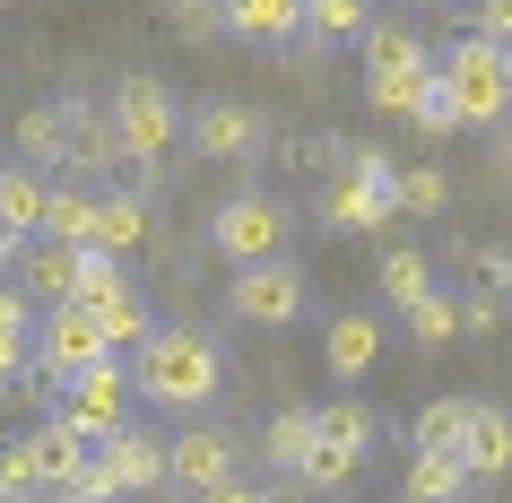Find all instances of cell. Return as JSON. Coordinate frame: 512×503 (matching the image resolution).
<instances>
[{
	"instance_id": "cell-1",
	"label": "cell",
	"mask_w": 512,
	"mask_h": 503,
	"mask_svg": "<svg viewBox=\"0 0 512 503\" xmlns=\"http://www.w3.org/2000/svg\"><path fill=\"white\" fill-rule=\"evenodd\" d=\"M217 382H226V356H217L209 330H148V339L131 347V391L148 399V408H174V417H191V408H209Z\"/></svg>"
},
{
	"instance_id": "cell-2",
	"label": "cell",
	"mask_w": 512,
	"mask_h": 503,
	"mask_svg": "<svg viewBox=\"0 0 512 503\" xmlns=\"http://www.w3.org/2000/svg\"><path fill=\"white\" fill-rule=\"evenodd\" d=\"M313 217H322L330 235H382V226L400 217V209H391V157L348 139V157L313 183Z\"/></svg>"
},
{
	"instance_id": "cell-3",
	"label": "cell",
	"mask_w": 512,
	"mask_h": 503,
	"mask_svg": "<svg viewBox=\"0 0 512 503\" xmlns=\"http://www.w3.org/2000/svg\"><path fill=\"white\" fill-rule=\"evenodd\" d=\"M434 87L452 96L460 131H486V122H504V113H512V44H478V35H460L452 53L434 61Z\"/></svg>"
},
{
	"instance_id": "cell-4",
	"label": "cell",
	"mask_w": 512,
	"mask_h": 503,
	"mask_svg": "<svg viewBox=\"0 0 512 503\" xmlns=\"http://www.w3.org/2000/svg\"><path fill=\"white\" fill-rule=\"evenodd\" d=\"M365 451H374V408L330 399V408H313V443H304V460H296V486H304V495L348 486V477L365 469Z\"/></svg>"
},
{
	"instance_id": "cell-5",
	"label": "cell",
	"mask_w": 512,
	"mask_h": 503,
	"mask_svg": "<svg viewBox=\"0 0 512 503\" xmlns=\"http://www.w3.org/2000/svg\"><path fill=\"white\" fill-rule=\"evenodd\" d=\"M113 139H122V165H165L174 157V139H183V113L165 96V79H122L105 105Z\"/></svg>"
},
{
	"instance_id": "cell-6",
	"label": "cell",
	"mask_w": 512,
	"mask_h": 503,
	"mask_svg": "<svg viewBox=\"0 0 512 503\" xmlns=\"http://www.w3.org/2000/svg\"><path fill=\"white\" fill-rule=\"evenodd\" d=\"M27 365L44 373V382H79V373L113 365V339L87 321V304H53V313L35 321V347H27Z\"/></svg>"
},
{
	"instance_id": "cell-7",
	"label": "cell",
	"mask_w": 512,
	"mask_h": 503,
	"mask_svg": "<svg viewBox=\"0 0 512 503\" xmlns=\"http://www.w3.org/2000/svg\"><path fill=\"white\" fill-rule=\"evenodd\" d=\"M70 304H87V321H96V330L113 339V356L148 339V295H139V287H131V269H122V261H105V252H87L79 295H70Z\"/></svg>"
},
{
	"instance_id": "cell-8",
	"label": "cell",
	"mask_w": 512,
	"mask_h": 503,
	"mask_svg": "<svg viewBox=\"0 0 512 503\" xmlns=\"http://www.w3.org/2000/svg\"><path fill=\"white\" fill-rule=\"evenodd\" d=\"M209 243H217V252H226L235 269L278 261V243H287V209H278L270 191H235V200L209 217Z\"/></svg>"
},
{
	"instance_id": "cell-9",
	"label": "cell",
	"mask_w": 512,
	"mask_h": 503,
	"mask_svg": "<svg viewBox=\"0 0 512 503\" xmlns=\"http://www.w3.org/2000/svg\"><path fill=\"white\" fill-rule=\"evenodd\" d=\"M243 469V443L226 434V425H191V434H174L165 443V495H209L217 477H235Z\"/></svg>"
},
{
	"instance_id": "cell-10",
	"label": "cell",
	"mask_w": 512,
	"mask_h": 503,
	"mask_svg": "<svg viewBox=\"0 0 512 503\" xmlns=\"http://www.w3.org/2000/svg\"><path fill=\"white\" fill-rule=\"evenodd\" d=\"M226 304H235V321H252V330H287V321H304V269L252 261V269H235Z\"/></svg>"
},
{
	"instance_id": "cell-11",
	"label": "cell",
	"mask_w": 512,
	"mask_h": 503,
	"mask_svg": "<svg viewBox=\"0 0 512 503\" xmlns=\"http://www.w3.org/2000/svg\"><path fill=\"white\" fill-rule=\"evenodd\" d=\"M79 269H87V252H79V243L27 235L18 252H9V287L27 295V304H44V313H53V304H70V295H79Z\"/></svg>"
},
{
	"instance_id": "cell-12",
	"label": "cell",
	"mask_w": 512,
	"mask_h": 503,
	"mask_svg": "<svg viewBox=\"0 0 512 503\" xmlns=\"http://www.w3.org/2000/svg\"><path fill=\"white\" fill-rule=\"evenodd\" d=\"M131 408H139V391H131V373H122V365H96V373H79V382H61V417L79 425L87 443L122 434Z\"/></svg>"
},
{
	"instance_id": "cell-13",
	"label": "cell",
	"mask_w": 512,
	"mask_h": 503,
	"mask_svg": "<svg viewBox=\"0 0 512 503\" xmlns=\"http://www.w3.org/2000/svg\"><path fill=\"white\" fill-rule=\"evenodd\" d=\"M96 460V477H105V495H165V434H139V425H122V434H105V443L87 451Z\"/></svg>"
},
{
	"instance_id": "cell-14",
	"label": "cell",
	"mask_w": 512,
	"mask_h": 503,
	"mask_svg": "<svg viewBox=\"0 0 512 503\" xmlns=\"http://www.w3.org/2000/svg\"><path fill=\"white\" fill-rule=\"evenodd\" d=\"M191 148L209 165H252L261 148H270V122L252 105H235V96H217V105H200L191 113Z\"/></svg>"
},
{
	"instance_id": "cell-15",
	"label": "cell",
	"mask_w": 512,
	"mask_h": 503,
	"mask_svg": "<svg viewBox=\"0 0 512 503\" xmlns=\"http://www.w3.org/2000/svg\"><path fill=\"white\" fill-rule=\"evenodd\" d=\"M452 460L469 469V486H495V477H512V408H486V399H469Z\"/></svg>"
},
{
	"instance_id": "cell-16",
	"label": "cell",
	"mask_w": 512,
	"mask_h": 503,
	"mask_svg": "<svg viewBox=\"0 0 512 503\" xmlns=\"http://www.w3.org/2000/svg\"><path fill=\"white\" fill-rule=\"evenodd\" d=\"M356 44H365V87H374V79H434L426 35L400 27V18H374V27L356 35Z\"/></svg>"
},
{
	"instance_id": "cell-17",
	"label": "cell",
	"mask_w": 512,
	"mask_h": 503,
	"mask_svg": "<svg viewBox=\"0 0 512 503\" xmlns=\"http://www.w3.org/2000/svg\"><path fill=\"white\" fill-rule=\"evenodd\" d=\"M87 252H105V261H131V252H148V200H139V191H96Z\"/></svg>"
},
{
	"instance_id": "cell-18",
	"label": "cell",
	"mask_w": 512,
	"mask_h": 503,
	"mask_svg": "<svg viewBox=\"0 0 512 503\" xmlns=\"http://www.w3.org/2000/svg\"><path fill=\"white\" fill-rule=\"evenodd\" d=\"M61 165H79V174H105V165H122V139H113L105 105L61 96Z\"/></svg>"
},
{
	"instance_id": "cell-19",
	"label": "cell",
	"mask_w": 512,
	"mask_h": 503,
	"mask_svg": "<svg viewBox=\"0 0 512 503\" xmlns=\"http://www.w3.org/2000/svg\"><path fill=\"white\" fill-rule=\"evenodd\" d=\"M217 27L261 44V53H278V44L304 35V0H217Z\"/></svg>"
},
{
	"instance_id": "cell-20",
	"label": "cell",
	"mask_w": 512,
	"mask_h": 503,
	"mask_svg": "<svg viewBox=\"0 0 512 503\" xmlns=\"http://www.w3.org/2000/svg\"><path fill=\"white\" fill-rule=\"evenodd\" d=\"M18 451L35 460V477H44V486H70V477H79V460H87L96 443H87L79 425H70V417L53 408V417H35L27 434H18Z\"/></svg>"
},
{
	"instance_id": "cell-21",
	"label": "cell",
	"mask_w": 512,
	"mask_h": 503,
	"mask_svg": "<svg viewBox=\"0 0 512 503\" xmlns=\"http://www.w3.org/2000/svg\"><path fill=\"white\" fill-rule=\"evenodd\" d=\"M374 356H382V321H374V313H330L322 365L339 373V382H365V373H374Z\"/></svg>"
},
{
	"instance_id": "cell-22",
	"label": "cell",
	"mask_w": 512,
	"mask_h": 503,
	"mask_svg": "<svg viewBox=\"0 0 512 503\" xmlns=\"http://www.w3.org/2000/svg\"><path fill=\"white\" fill-rule=\"evenodd\" d=\"M44 174H35V165H0V235L9 243H27L35 226H44Z\"/></svg>"
},
{
	"instance_id": "cell-23",
	"label": "cell",
	"mask_w": 512,
	"mask_h": 503,
	"mask_svg": "<svg viewBox=\"0 0 512 503\" xmlns=\"http://www.w3.org/2000/svg\"><path fill=\"white\" fill-rule=\"evenodd\" d=\"M469 495V469H460L452 451H417L400 477V503H460Z\"/></svg>"
},
{
	"instance_id": "cell-24",
	"label": "cell",
	"mask_w": 512,
	"mask_h": 503,
	"mask_svg": "<svg viewBox=\"0 0 512 503\" xmlns=\"http://www.w3.org/2000/svg\"><path fill=\"white\" fill-rule=\"evenodd\" d=\"M374 287H382V295H391V304L408 313L417 295H434V261H426V252H408V243H391V252L374 261Z\"/></svg>"
},
{
	"instance_id": "cell-25",
	"label": "cell",
	"mask_w": 512,
	"mask_h": 503,
	"mask_svg": "<svg viewBox=\"0 0 512 503\" xmlns=\"http://www.w3.org/2000/svg\"><path fill=\"white\" fill-rule=\"evenodd\" d=\"M87 217H96V191H79V183H53V191H44V226H35V235L79 243V252H87Z\"/></svg>"
},
{
	"instance_id": "cell-26",
	"label": "cell",
	"mask_w": 512,
	"mask_h": 503,
	"mask_svg": "<svg viewBox=\"0 0 512 503\" xmlns=\"http://www.w3.org/2000/svg\"><path fill=\"white\" fill-rule=\"evenodd\" d=\"M391 209L443 217V209H452V174H443V165H408V174H391Z\"/></svg>"
},
{
	"instance_id": "cell-27",
	"label": "cell",
	"mask_w": 512,
	"mask_h": 503,
	"mask_svg": "<svg viewBox=\"0 0 512 503\" xmlns=\"http://www.w3.org/2000/svg\"><path fill=\"white\" fill-rule=\"evenodd\" d=\"M27 347H35V304L18 287H0V382L27 373Z\"/></svg>"
},
{
	"instance_id": "cell-28",
	"label": "cell",
	"mask_w": 512,
	"mask_h": 503,
	"mask_svg": "<svg viewBox=\"0 0 512 503\" xmlns=\"http://www.w3.org/2000/svg\"><path fill=\"white\" fill-rule=\"evenodd\" d=\"M304 443H313V408H278V417L261 425V460H270V469H287V477H296Z\"/></svg>"
},
{
	"instance_id": "cell-29",
	"label": "cell",
	"mask_w": 512,
	"mask_h": 503,
	"mask_svg": "<svg viewBox=\"0 0 512 503\" xmlns=\"http://www.w3.org/2000/svg\"><path fill=\"white\" fill-rule=\"evenodd\" d=\"M365 27H374V0H304V35H322V44H348Z\"/></svg>"
},
{
	"instance_id": "cell-30",
	"label": "cell",
	"mask_w": 512,
	"mask_h": 503,
	"mask_svg": "<svg viewBox=\"0 0 512 503\" xmlns=\"http://www.w3.org/2000/svg\"><path fill=\"white\" fill-rule=\"evenodd\" d=\"M18 157L44 174V165H61V105H27L18 113Z\"/></svg>"
},
{
	"instance_id": "cell-31",
	"label": "cell",
	"mask_w": 512,
	"mask_h": 503,
	"mask_svg": "<svg viewBox=\"0 0 512 503\" xmlns=\"http://www.w3.org/2000/svg\"><path fill=\"white\" fill-rule=\"evenodd\" d=\"M408 339H417V347H452L460 339V313H452V295H443V287L408 304Z\"/></svg>"
},
{
	"instance_id": "cell-32",
	"label": "cell",
	"mask_w": 512,
	"mask_h": 503,
	"mask_svg": "<svg viewBox=\"0 0 512 503\" xmlns=\"http://www.w3.org/2000/svg\"><path fill=\"white\" fill-rule=\"evenodd\" d=\"M460 417H469V399H426L417 425H408V443H417V451H452L460 443Z\"/></svg>"
},
{
	"instance_id": "cell-33",
	"label": "cell",
	"mask_w": 512,
	"mask_h": 503,
	"mask_svg": "<svg viewBox=\"0 0 512 503\" xmlns=\"http://www.w3.org/2000/svg\"><path fill=\"white\" fill-rule=\"evenodd\" d=\"M35 495H44V477H35V460L18 451V434H9V443H0V503H35Z\"/></svg>"
},
{
	"instance_id": "cell-34",
	"label": "cell",
	"mask_w": 512,
	"mask_h": 503,
	"mask_svg": "<svg viewBox=\"0 0 512 503\" xmlns=\"http://www.w3.org/2000/svg\"><path fill=\"white\" fill-rule=\"evenodd\" d=\"M165 27L183 35V44H209V35H226V27H217V0H165Z\"/></svg>"
},
{
	"instance_id": "cell-35",
	"label": "cell",
	"mask_w": 512,
	"mask_h": 503,
	"mask_svg": "<svg viewBox=\"0 0 512 503\" xmlns=\"http://www.w3.org/2000/svg\"><path fill=\"white\" fill-rule=\"evenodd\" d=\"M452 313H460V330H469V339H486V330H504V313H512V304H504V295H452Z\"/></svg>"
},
{
	"instance_id": "cell-36",
	"label": "cell",
	"mask_w": 512,
	"mask_h": 503,
	"mask_svg": "<svg viewBox=\"0 0 512 503\" xmlns=\"http://www.w3.org/2000/svg\"><path fill=\"white\" fill-rule=\"evenodd\" d=\"M460 261H478V287H486V295L512 287V243H478V252H460Z\"/></svg>"
},
{
	"instance_id": "cell-37",
	"label": "cell",
	"mask_w": 512,
	"mask_h": 503,
	"mask_svg": "<svg viewBox=\"0 0 512 503\" xmlns=\"http://www.w3.org/2000/svg\"><path fill=\"white\" fill-rule=\"evenodd\" d=\"M408 122H417V131H426V139L460 131V113H452V96H443V87H426V96H417V113H408Z\"/></svg>"
},
{
	"instance_id": "cell-38",
	"label": "cell",
	"mask_w": 512,
	"mask_h": 503,
	"mask_svg": "<svg viewBox=\"0 0 512 503\" xmlns=\"http://www.w3.org/2000/svg\"><path fill=\"white\" fill-rule=\"evenodd\" d=\"M478 44H512V0H478Z\"/></svg>"
},
{
	"instance_id": "cell-39",
	"label": "cell",
	"mask_w": 512,
	"mask_h": 503,
	"mask_svg": "<svg viewBox=\"0 0 512 503\" xmlns=\"http://www.w3.org/2000/svg\"><path fill=\"white\" fill-rule=\"evenodd\" d=\"M191 503H270V486H252V477H217V486H209V495H191Z\"/></svg>"
},
{
	"instance_id": "cell-40",
	"label": "cell",
	"mask_w": 512,
	"mask_h": 503,
	"mask_svg": "<svg viewBox=\"0 0 512 503\" xmlns=\"http://www.w3.org/2000/svg\"><path fill=\"white\" fill-rule=\"evenodd\" d=\"M35 503H70V495H61V486H44V495H35Z\"/></svg>"
},
{
	"instance_id": "cell-41",
	"label": "cell",
	"mask_w": 512,
	"mask_h": 503,
	"mask_svg": "<svg viewBox=\"0 0 512 503\" xmlns=\"http://www.w3.org/2000/svg\"><path fill=\"white\" fill-rule=\"evenodd\" d=\"M9 252H18V243H9V235H0V269H9Z\"/></svg>"
},
{
	"instance_id": "cell-42",
	"label": "cell",
	"mask_w": 512,
	"mask_h": 503,
	"mask_svg": "<svg viewBox=\"0 0 512 503\" xmlns=\"http://www.w3.org/2000/svg\"><path fill=\"white\" fill-rule=\"evenodd\" d=\"M417 9H452V0H417Z\"/></svg>"
},
{
	"instance_id": "cell-43",
	"label": "cell",
	"mask_w": 512,
	"mask_h": 503,
	"mask_svg": "<svg viewBox=\"0 0 512 503\" xmlns=\"http://www.w3.org/2000/svg\"><path fill=\"white\" fill-rule=\"evenodd\" d=\"M0 9H18V0H0Z\"/></svg>"
},
{
	"instance_id": "cell-44",
	"label": "cell",
	"mask_w": 512,
	"mask_h": 503,
	"mask_svg": "<svg viewBox=\"0 0 512 503\" xmlns=\"http://www.w3.org/2000/svg\"><path fill=\"white\" fill-rule=\"evenodd\" d=\"M460 503H469V495H460Z\"/></svg>"
},
{
	"instance_id": "cell-45",
	"label": "cell",
	"mask_w": 512,
	"mask_h": 503,
	"mask_svg": "<svg viewBox=\"0 0 512 503\" xmlns=\"http://www.w3.org/2000/svg\"><path fill=\"white\" fill-rule=\"evenodd\" d=\"M504 321H512V313H504Z\"/></svg>"
}]
</instances>
